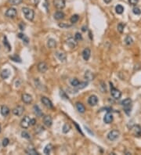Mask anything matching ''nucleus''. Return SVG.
I'll return each mask as SVG.
<instances>
[{
    "instance_id": "f257e3e1",
    "label": "nucleus",
    "mask_w": 141,
    "mask_h": 155,
    "mask_svg": "<svg viewBox=\"0 0 141 155\" xmlns=\"http://www.w3.org/2000/svg\"><path fill=\"white\" fill-rule=\"evenodd\" d=\"M22 12L25 16V18L28 20H33L35 17V12L34 10H32L29 8L24 7L22 9Z\"/></svg>"
},
{
    "instance_id": "f03ea898",
    "label": "nucleus",
    "mask_w": 141,
    "mask_h": 155,
    "mask_svg": "<svg viewBox=\"0 0 141 155\" xmlns=\"http://www.w3.org/2000/svg\"><path fill=\"white\" fill-rule=\"evenodd\" d=\"M110 85H111V96L113 97V98H115V100L120 99L121 97V92L118 89H115V88L113 86L111 82H110Z\"/></svg>"
},
{
    "instance_id": "7ed1b4c3",
    "label": "nucleus",
    "mask_w": 141,
    "mask_h": 155,
    "mask_svg": "<svg viewBox=\"0 0 141 155\" xmlns=\"http://www.w3.org/2000/svg\"><path fill=\"white\" fill-rule=\"evenodd\" d=\"M120 132L118 130H112L107 134V139L111 141H115L119 137Z\"/></svg>"
},
{
    "instance_id": "20e7f679",
    "label": "nucleus",
    "mask_w": 141,
    "mask_h": 155,
    "mask_svg": "<svg viewBox=\"0 0 141 155\" xmlns=\"http://www.w3.org/2000/svg\"><path fill=\"white\" fill-rule=\"evenodd\" d=\"M30 125H31V119H30V117L28 116L24 117V118L20 121V126L23 129H28Z\"/></svg>"
},
{
    "instance_id": "39448f33",
    "label": "nucleus",
    "mask_w": 141,
    "mask_h": 155,
    "mask_svg": "<svg viewBox=\"0 0 141 155\" xmlns=\"http://www.w3.org/2000/svg\"><path fill=\"white\" fill-rule=\"evenodd\" d=\"M41 101L42 103L44 104V105L46 107L50 108V109H53V104L51 102V100L49 98L45 97H42L41 98Z\"/></svg>"
},
{
    "instance_id": "423d86ee",
    "label": "nucleus",
    "mask_w": 141,
    "mask_h": 155,
    "mask_svg": "<svg viewBox=\"0 0 141 155\" xmlns=\"http://www.w3.org/2000/svg\"><path fill=\"white\" fill-rule=\"evenodd\" d=\"M17 10L15 8H10L6 13V16L9 18H14L17 16Z\"/></svg>"
},
{
    "instance_id": "0eeeda50",
    "label": "nucleus",
    "mask_w": 141,
    "mask_h": 155,
    "mask_svg": "<svg viewBox=\"0 0 141 155\" xmlns=\"http://www.w3.org/2000/svg\"><path fill=\"white\" fill-rule=\"evenodd\" d=\"M54 6L59 10H62L65 7V0H54Z\"/></svg>"
},
{
    "instance_id": "6e6552de",
    "label": "nucleus",
    "mask_w": 141,
    "mask_h": 155,
    "mask_svg": "<svg viewBox=\"0 0 141 155\" xmlns=\"http://www.w3.org/2000/svg\"><path fill=\"white\" fill-rule=\"evenodd\" d=\"M48 70V65L45 62H41L38 64V71L40 73H45Z\"/></svg>"
},
{
    "instance_id": "1a4fd4ad",
    "label": "nucleus",
    "mask_w": 141,
    "mask_h": 155,
    "mask_svg": "<svg viewBox=\"0 0 141 155\" xmlns=\"http://www.w3.org/2000/svg\"><path fill=\"white\" fill-rule=\"evenodd\" d=\"M97 103H98V98H97L96 96L95 95H92L89 97L88 99V103L90 106H96Z\"/></svg>"
},
{
    "instance_id": "9d476101",
    "label": "nucleus",
    "mask_w": 141,
    "mask_h": 155,
    "mask_svg": "<svg viewBox=\"0 0 141 155\" xmlns=\"http://www.w3.org/2000/svg\"><path fill=\"white\" fill-rule=\"evenodd\" d=\"M24 112V107L21 106H17L13 110V113L15 114L16 116H20Z\"/></svg>"
},
{
    "instance_id": "9b49d317",
    "label": "nucleus",
    "mask_w": 141,
    "mask_h": 155,
    "mask_svg": "<svg viewBox=\"0 0 141 155\" xmlns=\"http://www.w3.org/2000/svg\"><path fill=\"white\" fill-rule=\"evenodd\" d=\"M67 45H68L70 48H71V49H74V48L76 47V45H77L76 39H73V38L68 39L67 40Z\"/></svg>"
},
{
    "instance_id": "f8f14e48",
    "label": "nucleus",
    "mask_w": 141,
    "mask_h": 155,
    "mask_svg": "<svg viewBox=\"0 0 141 155\" xmlns=\"http://www.w3.org/2000/svg\"><path fill=\"white\" fill-rule=\"evenodd\" d=\"M104 121L106 123V124H111L113 121V115L111 113L108 112L105 114V116L104 117Z\"/></svg>"
},
{
    "instance_id": "ddd939ff",
    "label": "nucleus",
    "mask_w": 141,
    "mask_h": 155,
    "mask_svg": "<svg viewBox=\"0 0 141 155\" xmlns=\"http://www.w3.org/2000/svg\"><path fill=\"white\" fill-rule=\"evenodd\" d=\"M43 122H44V124L45 126L47 127H50L51 125L53 124V120H52V117L49 115H46L43 117Z\"/></svg>"
},
{
    "instance_id": "4468645a",
    "label": "nucleus",
    "mask_w": 141,
    "mask_h": 155,
    "mask_svg": "<svg viewBox=\"0 0 141 155\" xmlns=\"http://www.w3.org/2000/svg\"><path fill=\"white\" fill-rule=\"evenodd\" d=\"M91 55V50L89 48H86L82 51V57L85 60H88Z\"/></svg>"
},
{
    "instance_id": "2eb2a0df",
    "label": "nucleus",
    "mask_w": 141,
    "mask_h": 155,
    "mask_svg": "<svg viewBox=\"0 0 141 155\" xmlns=\"http://www.w3.org/2000/svg\"><path fill=\"white\" fill-rule=\"evenodd\" d=\"M22 100L24 103H27V104L31 103L32 102V97H31V95L26 94L25 93V94H24L22 96Z\"/></svg>"
},
{
    "instance_id": "dca6fc26",
    "label": "nucleus",
    "mask_w": 141,
    "mask_h": 155,
    "mask_svg": "<svg viewBox=\"0 0 141 155\" xmlns=\"http://www.w3.org/2000/svg\"><path fill=\"white\" fill-rule=\"evenodd\" d=\"M76 109L78 112H80V113H82V114L85 113V111H86L85 106H84L82 103H79V102L76 103Z\"/></svg>"
},
{
    "instance_id": "f3484780",
    "label": "nucleus",
    "mask_w": 141,
    "mask_h": 155,
    "mask_svg": "<svg viewBox=\"0 0 141 155\" xmlns=\"http://www.w3.org/2000/svg\"><path fill=\"white\" fill-rule=\"evenodd\" d=\"M64 17H65V14L62 11H57L56 13H55V14H54V18L57 20L64 19Z\"/></svg>"
},
{
    "instance_id": "a211bd4d",
    "label": "nucleus",
    "mask_w": 141,
    "mask_h": 155,
    "mask_svg": "<svg viewBox=\"0 0 141 155\" xmlns=\"http://www.w3.org/2000/svg\"><path fill=\"white\" fill-rule=\"evenodd\" d=\"M47 46L50 49H53V48H55L56 46V40H54L53 39H50L47 42Z\"/></svg>"
},
{
    "instance_id": "6ab92c4d",
    "label": "nucleus",
    "mask_w": 141,
    "mask_h": 155,
    "mask_svg": "<svg viewBox=\"0 0 141 155\" xmlns=\"http://www.w3.org/2000/svg\"><path fill=\"white\" fill-rule=\"evenodd\" d=\"M10 114V109L6 106H2L1 107V114L2 116L6 117Z\"/></svg>"
},
{
    "instance_id": "aec40b11",
    "label": "nucleus",
    "mask_w": 141,
    "mask_h": 155,
    "mask_svg": "<svg viewBox=\"0 0 141 155\" xmlns=\"http://www.w3.org/2000/svg\"><path fill=\"white\" fill-rule=\"evenodd\" d=\"M85 78L87 80V81H92L93 80L94 78V75L90 71H86V74H85Z\"/></svg>"
},
{
    "instance_id": "412c9836",
    "label": "nucleus",
    "mask_w": 141,
    "mask_h": 155,
    "mask_svg": "<svg viewBox=\"0 0 141 155\" xmlns=\"http://www.w3.org/2000/svg\"><path fill=\"white\" fill-rule=\"evenodd\" d=\"M56 57H57L60 60L63 61V62L66 60V59H67V56H66V54H64V53H59V52H57V53H56Z\"/></svg>"
},
{
    "instance_id": "4be33fe9",
    "label": "nucleus",
    "mask_w": 141,
    "mask_h": 155,
    "mask_svg": "<svg viewBox=\"0 0 141 155\" xmlns=\"http://www.w3.org/2000/svg\"><path fill=\"white\" fill-rule=\"evenodd\" d=\"M134 135L136 136H140L141 135V127L140 125H135L133 128Z\"/></svg>"
},
{
    "instance_id": "5701e85b",
    "label": "nucleus",
    "mask_w": 141,
    "mask_h": 155,
    "mask_svg": "<svg viewBox=\"0 0 141 155\" xmlns=\"http://www.w3.org/2000/svg\"><path fill=\"white\" fill-rule=\"evenodd\" d=\"M10 72L9 70H7V69H5V70L2 71V73H1V77L3 79L8 78L10 77Z\"/></svg>"
},
{
    "instance_id": "b1692460",
    "label": "nucleus",
    "mask_w": 141,
    "mask_h": 155,
    "mask_svg": "<svg viewBox=\"0 0 141 155\" xmlns=\"http://www.w3.org/2000/svg\"><path fill=\"white\" fill-rule=\"evenodd\" d=\"M34 112L38 117H42V112L41 111V110H40L39 106H37V105L34 106Z\"/></svg>"
},
{
    "instance_id": "393cba45",
    "label": "nucleus",
    "mask_w": 141,
    "mask_h": 155,
    "mask_svg": "<svg viewBox=\"0 0 141 155\" xmlns=\"http://www.w3.org/2000/svg\"><path fill=\"white\" fill-rule=\"evenodd\" d=\"M132 103V100L130 98H126L124 100L121 101V105L123 107H128V106H130Z\"/></svg>"
},
{
    "instance_id": "a878e982",
    "label": "nucleus",
    "mask_w": 141,
    "mask_h": 155,
    "mask_svg": "<svg viewBox=\"0 0 141 155\" xmlns=\"http://www.w3.org/2000/svg\"><path fill=\"white\" fill-rule=\"evenodd\" d=\"M17 36H18V38H20V39H22L26 44H28V42H29V39L25 35V34H24L23 33H19Z\"/></svg>"
},
{
    "instance_id": "bb28decb",
    "label": "nucleus",
    "mask_w": 141,
    "mask_h": 155,
    "mask_svg": "<svg viewBox=\"0 0 141 155\" xmlns=\"http://www.w3.org/2000/svg\"><path fill=\"white\" fill-rule=\"evenodd\" d=\"M115 11L118 14H121L124 11V7L121 5H117L115 7Z\"/></svg>"
},
{
    "instance_id": "cd10ccee",
    "label": "nucleus",
    "mask_w": 141,
    "mask_h": 155,
    "mask_svg": "<svg viewBox=\"0 0 141 155\" xmlns=\"http://www.w3.org/2000/svg\"><path fill=\"white\" fill-rule=\"evenodd\" d=\"M52 148H53V146L51 145V144H48L44 149V154H50L51 150H52Z\"/></svg>"
},
{
    "instance_id": "c85d7f7f",
    "label": "nucleus",
    "mask_w": 141,
    "mask_h": 155,
    "mask_svg": "<svg viewBox=\"0 0 141 155\" xmlns=\"http://www.w3.org/2000/svg\"><path fill=\"white\" fill-rule=\"evenodd\" d=\"M3 43H4V45H5V48H7V50H8V51H10V50H11V46H10V43H9V42H8L7 38H6V36L4 37Z\"/></svg>"
},
{
    "instance_id": "c756f323",
    "label": "nucleus",
    "mask_w": 141,
    "mask_h": 155,
    "mask_svg": "<svg viewBox=\"0 0 141 155\" xmlns=\"http://www.w3.org/2000/svg\"><path fill=\"white\" fill-rule=\"evenodd\" d=\"M26 153L28 154H32V155H39V154L34 148H31V149L29 148L28 150H27Z\"/></svg>"
},
{
    "instance_id": "7c9ffc66",
    "label": "nucleus",
    "mask_w": 141,
    "mask_h": 155,
    "mask_svg": "<svg viewBox=\"0 0 141 155\" xmlns=\"http://www.w3.org/2000/svg\"><path fill=\"white\" fill-rule=\"evenodd\" d=\"M87 85H88V82H80L76 88L78 89H82L84 88H86Z\"/></svg>"
},
{
    "instance_id": "2f4dec72",
    "label": "nucleus",
    "mask_w": 141,
    "mask_h": 155,
    "mask_svg": "<svg viewBox=\"0 0 141 155\" xmlns=\"http://www.w3.org/2000/svg\"><path fill=\"white\" fill-rule=\"evenodd\" d=\"M79 20V16L78 14H75L73 15L71 17H70V22L72 24H75L76 22H78V20Z\"/></svg>"
},
{
    "instance_id": "473e14b6",
    "label": "nucleus",
    "mask_w": 141,
    "mask_h": 155,
    "mask_svg": "<svg viewBox=\"0 0 141 155\" xmlns=\"http://www.w3.org/2000/svg\"><path fill=\"white\" fill-rule=\"evenodd\" d=\"M70 125L69 124H67V123L64 124V125L63 126V132L67 133L70 131Z\"/></svg>"
},
{
    "instance_id": "72a5a7b5",
    "label": "nucleus",
    "mask_w": 141,
    "mask_h": 155,
    "mask_svg": "<svg viewBox=\"0 0 141 155\" xmlns=\"http://www.w3.org/2000/svg\"><path fill=\"white\" fill-rule=\"evenodd\" d=\"M79 83H80V82L78 81L77 78H73L71 79V81H70V85H71L73 87H77Z\"/></svg>"
},
{
    "instance_id": "f704fd0d",
    "label": "nucleus",
    "mask_w": 141,
    "mask_h": 155,
    "mask_svg": "<svg viewBox=\"0 0 141 155\" xmlns=\"http://www.w3.org/2000/svg\"><path fill=\"white\" fill-rule=\"evenodd\" d=\"M10 59L12 60H13L14 62H18V63H21V59L18 57L17 55H14V56H12L10 57Z\"/></svg>"
},
{
    "instance_id": "c9c22d12",
    "label": "nucleus",
    "mask_w": 141,
    "mask_h": 155,
    "mask_svg": "<svg viewBox=\"0 0 141 155\" xmlns=\"http://www.w3.org/2000/svg\"><path fill=\"white\" fill-rule=\"evenodd\" d=\"M125 42H126V45H129L132 44V42H133V40H132V39L130 36H127L126 38V39H125Z\"/></svg>"
},
{
    "instance_id": "e433bc0d",
    "label": "nucleus",
    "mask_w": 141,
    "mask_h": 155,
    "mask_svg": "<svg viewBox=\"0 0 141 155\" xmlns=\"http://www.w3.org/2000/svg\"><path fill=\"white\" fill-rule=\"evenodd\" d=\"M124 28H125V24H123L122 23H119L118 25V31L120 33H123L124 31Z\"/></svg>"
},
{
    "instance_id": "4c0bfd02",
    "label": "nucleus",
    "mask_w": 141,
    "mask_h": 155,
    "mask_svg": "<svg viewBox=\"0 0 141 155\" xmlns=\"http://www.w3.org/2000/svg\"><path fill=\"white\" fill-rule=\"evenodd\" d=\"M132 12H133V13L136 15H140L141 14V10H140V8H138V7H134L133 9H132Z\"/></svg>"
},
{
    "instance_id": "58836bf2",
    "label": "nucleus",
    "mask_w": 141,
    "mask_h": 155,
    "mask_svg": "<svg viewBox=\"0 0 141 155\" xmlns=\"http://www.w3.org/2000/svg\"><path fill=\"white\" fill-rule=\"evenodd\" d=\"M21 136H22L23 138H25V139H27V140H30V139H31V136H30V135L28 134V132H25V131H24V132H21Z\"/></svg>"
},
{
    "instance_id": "ea45409f",
    "label": "nucleus",
    "mask_w": 141,
    "mask_h": 155,
    "mask_svg": "<svg viewBox=\"0 0 141 155\" xmlns=\"http://www.w3.org/2000/svg\"><path fill=\"white\" fill-rule=\"evenodd\" d=\"M75 39H76V41H81V40H82V36L79 32H77L75 35Z\"/></svg>"
},
{
    "instance_id": "a19ab883",
    "label": "nucleus",
    "mask_w": 141,
    "mask_h": 155,
    "mask_svg": "<svg viewBox=\"0 0 141 155\" xmlns=\"http://www.w3.org/2000/svg\"><path fill=\"white\" fill-rule=\"evenodd\" d=\"M13 5H20L22 2V0H10Z\"/></svg>"
},
{
    "instance_id": "79ce46f5",
    "label": "nucleus",
    "mask_w": 141,
    "mask_h": 155,
    "mask_svg": "<svg viewBox=\"0 0 141 155\" xmlns=\"http://www.w3.org/2000/svg\"><path fill=\"white\" fill-rule=\"evenodd\" d=\"M125 112L126 113L127 115H129L130 113H131V108H130V106L128 107H125V109H124Z\"/></svg>"
},
{
    "instance_id": "37998d69",
    "label": "nucleus",
    "mask_w": 141,
    "mask_h": 155,
    "mask_svg": "<svg viewBox=\"0 0 141 155\" xmlns=\"http://www.w3.org/2000/svg\"><path fill=\"white\" fill-rule=\"evenodd\" d=\"M70 26H71L70 24H64V23L59 24V27L62 28H70Z\"/></svg>"
},
{
    "instance_id": "c03bdc74",
    "label": "nucleus",
    "mask_w": 141,
    "mask_h": 155,
    "mask_svg": "<svg viewBox=\"0 0 141 155\" xmlns=\"http://www.w3.org/2000/svg\"><path fill=\"white\" fill-rule=\"evenodd\" d=\"M60 95L61 98L64 99V100H68V97H67V95L65 94L64 91H60Z\"/></svg>"
},
{
    "instance_id": "a18cd8bd",
    "label": "nucleus",
    "mask_w": 141,
    "mask_h": 155,
    "mask_svg": "<svg viewBox=\"0 0 141 155\" xmlns=\"http://www.w3.org/2000/svg\"><path fill=\"white\" fill-rule=\"evenodd\" d=\"M138 2L139 0H129V3L132 6H136L138 3Z\"/></svg>"
},
{
    "instance_id": "49530a36",
    "label": "nucleus",
    "mask_w": 141,
    "mask_h": 155,
    "mask_svg": "<svg viewBox=\"0 0 141 155\" xmlns=\"http://www.w3.org/2000/svg\"><path fill=\"white\" fill-rule=\"evenodd\" d=\"M8 144H9V140H8L7 138L3 139V140H2V146H6Z\"/></svg>"
},
{
    "instance_id": "de8ad7c7",
    "label": "nucleus",
    "mask_w": 141,
    "mask_h": 155,
    "mask_svg": "<svg viewBox=\"0 0 141 155\" xmlns=\"http://www.w3.org/2000/svg\"><path fill=\"white\" fill-rule=\"evenodd\" d=\"M19 28L21 31H24V28H25V24H24V23H20V24H19Z\"/></svg>"
},
{
    "instance_id": "09e8293b",
    "label": "nucleus",
    "mask_w": 141,
    "mask_h": 155,
    "mask_svg": "<svg viewBox=\"0 0 141 155\" xmlns=\"http://www.w3.org/2000/svg\"><path fill=\"white\" fill-rule=\"evenodd\" d=\"M74 123H75V126H76V128H77V129H78V132H79L81 133V134H82V135L83 136V133H82V130H81V129H80V128L78 127V125H77V124H76V123H75V122H74Z\"/></svg>"
},
{
    "instance_id": "8fccbe9b",
    "label": "nucleus",
    "mask_w": 141,
    "mask_h": 155,
    "mask_svg": "<svg viewBox=\"0 0 141 155\" xmlns=\"http://www.w3.org/2000/svg\"><path fill=\"white\" fill-rule=\"evenodd\" d=\"M35 123H36L35 119H31V125H35Z\"/></svg>"
},
{
    "instance_id": "3c124183",
    "label": "nucleus",
    "mask_w": 141,
    "mask_h": 155,
    "mask_svg": "<svg viewBox=\"0 0 141 155\" xmlns=\"http://www.w3.org/2000/svg\"><path fill=\"white\" fill-rule=\"evenodd\" d=\"M104 1L106 2V3H110V2H111V0H104Z\"/></svg>"
},
{
    "instance_id": "603ef678",
    "label": "nucleus",
    "mask_w": 141,
    "mask_h": 155,
    "mask_svg": "<svg viewBox=\"0 0 141 155\" xmlns=\"http://www.w3.org/2000/svg\"><path fill=\"white\" fill-rule=\"evenodd\" d=\"M86 27H83L82 28V31H86Z\"/></svg>"
},
{
    "instance_id": "864d4df0",
    "label": "nucleus",
    "mask_w": 141,
    "mask_h": 155,
    "mask_svg": "<svg viewBox=\"0 0 141 155\" xmlns=\"http://www.w3.org/2000/svg\"><path fill=\"white\" fill-rule=\"evenodd\" d=\"M0 132H1V127H0Z\"/></svg>"
}]
</instances>
